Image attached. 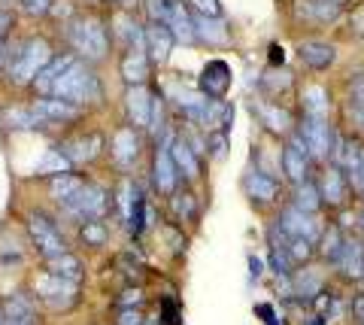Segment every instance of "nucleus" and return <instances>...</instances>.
Segmentation results:
<instances>
[{"label":"nucleus","instance_id":"18","mask_svg":"<svg viewBox=\"0 0 364 325\" xmlns=\"http://www.w3.org/2000/svg\"><path fill=\"white\" fill-rule=\"evenodd\" d=\"M170 155H173V164H176L182 183H186V186L198 183L200 174H203V159L188 146L182 134H173V137H170Z\"/></svg>","mask_w":364,"mask_h":325},{"label":"nucleus","instance_id":"27","mask_svg":"<svg viewBox=\"0 0 364 325\" xmlns=\"http://www.w3.org/2000/svg\"><path fill=\"white\" fill-rule=\"evenodd\" d=\"M88 183V179L82 176V174H76V171H64V174H55V176H49V195H52V201L58 207H64V204H70V201L82 192V186Z\"/></svg>","mask_w":364,"mask_h":325},{"label":"nucleus","instance_id":"3","mask_svg":"<svg viewBox=\"0 0 364 325\" xmlns=\"http://www.w3.org/2000/svg\"><path fill=\"white\" fill-rule=\"evenodd\" d=\"M49 97H58V100H67V104H73L79 110H85V104H91V100H100V80L85 61L76 58L61 73V80L52 85Z\"/></svg>","mask_w":364,"mask_h":325},{"label":"nucleus","instance_id":"11","mask_svg":"<svg viewBox=\"0 0 364 325\" xmlns=\"http://www.w3.org/2000/svg\"><path fill=\"white\" fill-rule=\"evenodd\" d=\"M170 137H173V134H167V137L158 140L155 152H152V188L161 198H170L182 186L179 171L173 164V155H170Z\"/></svg>","mask_w":364,"mask_h":325},{"label":"nucleus","instance_id":"32","mask_svg":"<svg viewBox=\"0 0 364 325\" xmlns=\"http://www.w3.org/2000/svg\"><path fill=\"white\" fill-rule=\"evenodd\" d=\"M0 122H4V128H13V131H33V128H43V119L33 113L31 104L6 107L4 113H0Z\"/></svg>","mask_w":364,"mask_h":325},{"label":"nucleus","instance_id":"57","mask_svg":"<svg viewBox=\"0 0 364 325\" xmlns=\"http://www.w3.org/2000/svg\"><path fill=\"white\" fill-rule=\"evenodd\" d=\"M82 4H88V6H95V4H100V0H82Z\"/></svg>","mask_w":364,"mask_h":325},{"label":"nucleus","instance_id":"9","mask_svg":"<svg viewBox=\"0 0 364 325\" xmlns=\"http://www.w3.org/2000/svg\"><path fill=\"white\" fill-rule=\"evenodd\" d=\"M140 155H143V134L134 125L124 122V125H119L109 134V159L122 174L134 171V164L140 161Z\"/></svg>","mask_w":364,"mask_h":325},{"label":"nucleus","instance_id":"1","mask_svg":"<svg viewBox=\"0 0 364 325\" xmlns=\"http://www.w3.org/2000/svg\"><path fill=\"white\" fill-rule=\"evenodd\" d=\"M67 43L73 46L76 58H85V64H97L109 55V28L107 21L95 13H76L64 25Z\"/></svg>","mask_w":364,"mask_h":325},{"label":"nucleus","instance_id":"22","mask_svg":"<svg viewBox=\"0 0 364 325\" xmlns=\"http://www.w3.org/2000/svg\"><path fill=\"white\" fill-rule=\"evenodd\" d=\"M31 110L43 119V125H64V122H76L82 116L79 107L67 104V100H58V97H33Z\"/></svg>","mask_w":364,"mask_h":325},{"label":"nucleus","instance_id":"42","mask_svg":"<svg viewBox=\"0 0 364 325\" xmlns=\"http://www.w3.org/2000/svg\"><path fill=\"white\" fill-rule=\"evenodd\" d=\"M195 6V16H207V18H222V4L219 0H186Z\"/></svg>","mask_w":364,"mask_h":325},{"label":"nucleus","instance_id":"19","mask_svg":"<svg viewBox=\"0 0 364 325\" xmlns=\"http://www.w3.org/2000/svg\"><path fill=\"white\" fill-rule=\"evenodd\" d=\"M173 46H176L173 33H170V28L161 25V21H149V25L143 28V49H146V55H149L152 64H158V67L167 64Z\"/></svg>","mask_w":364,"mask_h":325},{"label":"nucleus","instance_id":"23","mask_svg":"<svg viewBox=\"0 0 364 325\" xmlns=\"http://www.w3.org/2000/svg\"><path fill=\"white\" fill-rule=\"evenodd\" d=\"M124 113H128V125L136 131L149 128V116H152V92L146 85H131L124 95Z\"/></svg>","mask_w":364,"mask_h":325},{"label":"nucleus","instance_id":"36","mask_svg":"<svg viewBox=\"0 0 364 325\" xmlns=\"http://www.w3.org/2000/svg\"><path fill=\"white\" fill-rule=\"evenodd\" d=\"M79 240L85 250H104L109 243V225L107 219H95V222H82L79 225Z\"/></svg>","mask_w":364,"mask_h":325},{"label":"nucleus","instance_id":"13","mask_svg":"<svg viewBox=\"0 0 364 325\" xmlns=\"http://www.w3.org/2000/svg\"><path fill=\"white\" fill-rule=\"evenodd\" d=\"M277 225L289 234V238H301V240H310V243H318L322 238V231L328 222H322L318 216H310V213H304L291 204H282L279 213H277Z\"/></svg>","mask_w":364,"mask_h":325},{"label":"nucleus","instance_id":"40","mask_svg":"<svg viewBox=\"0 0 364 325\" xmlns=\"http://www.w3.org/2000/svg\"><path fill=\"white\" fill-rule=\"evenodd\" d=\"M143 304H146V295H143L140 286H124L116 298L119 310H143Z\"/></svg>","mask_w":364,"mask_h":325},{"label":"nucleus","instance_id":"52","mask_svg":"<svg viewBox=\"0 0 364 325\" xmlns=\"http://www.w3.org/2000/svg\"><path fill=\"white\" fill-rule=\"evenodd\" d=\"M355 228H358V238L364 240V207H361V213L355 216Z\"/></svg>","mask_w":364,"mask_h":325},{"label":"nucleus","instance_id":"12","mask_svg":"<svg viewBox=\"0 0 364 325\" xmlns=\"http://www.w3.org/2000/svg\"><path fill=\"white\" fill-rule=\"evenodd\" d=\"M313 159H310V152H306V146L301 143L298 134H289L286 143H282V149H279V171L286 174V179L291 186H298L304 183V179H310L313 176Z\"/></svg>","mask_w":364,"mask_h":325},{"label":"nucleus","instance_id":"21","mask_svg":"<svg viewBox=\"0 0 364 325\" xmlns=\"http://www.w3.org/2000/svg\"><path fill=\"white\" fill-rule=\"evenodd\" d=\"M252 110L261 119V125H264L267 131H273V134H279V137H289V134L294 131V125H298L294 116L282 104H277V100H252Z\"/></svg>","mask_w":364,"mask_h":325},{"label":"nucleus","instance_id":"16","mask_svg":"<svg viewBox=\"0 0 364 325\" xmlns=\"http://www.w3.org/2000/svg\"><path fill=\"white\" fill-rule=\"evenodd\" d=\"M334 271L343 283H361L364 279V240L358 234H346L343 250H340Z\"/></svg>","mask_w":364,"mask_h":325},{"label":"nucleus","instance_id":"15","mask_svg":"<svg viewBox=\"0 0 364 325\" xmlns=\"http://www.w3.org/2000/svg\"><path fill=\"white\" fill-rule=\"evenodd\" d=\"M328 292V274H325V267L322 265H304L294 271L291 277V295H298L301 301H306V304H316L318 295H325Z\"/></svg>","mask_w":364,"mask_h":325},{"label":"nucleus","instance_id":"30","mask_svg":"<svg viewBox=\"0 0 364 325\" xmlns=\"http://www.w3.org/2000/svg\"><path fill=\"white\" fill-rule=\"evenodd\" d=\"M289 204L298 207V210H304V213H310V216H318V213L325 210L322 195H318V186H316V176L304 179V183H298V186H291Z\"/></svg>","mask_w":364,"mask_h":325},{"label":"nucleus","instance_id":"34","mask_svg":"<svg viewBox=\"0 0 364 325\" xmlns=\"http://www.w3.org/2000/svg\"><path fill=\"white\" fill-rule=\"evenodd\" d=\"M301 107H304V116L328 119V110H331L328 88H322V85H304L301 88Z\"/></svg>","mask_w":364,"mask_h":325},{"label":"nucleus","instance_id":"17","mask_svg":"<svg viewBox=\"0 0 364 325\" xmlns=\"http://www.w3.org/2000/svg\"><path fill=\"white\" fill-rule=\"evenodd\" d=\"M231 80H234L231 67H228L222 58H213V61L203 64L200 80H198V92L210 100H225L228 88H231Z\"/></svg>","mask_w":364,"mask_h":325},{"label":"nucleus","instance_id":"14","mask_svg":"<svg viewBox=\"0 0 364 325\" xmlns=\"http://www.w3.org/2000/svg\"><path fill=\"white\" fill-rule=\"evenodd\" d=\"M58 149L64 159L70 161V167H82V164H95L100 155H104L107 140H104V134L88 131V134H76V137L58 143Z\"/></svg>","mask_w":364,"mask_h":325},{"label":"nucleus","instance_id":"5","mask_svg":"<svg viewBox=\"0 0 364 325\" xmlns=\"http://www.w3.org/2000/svg\"><path fill=\"white\" fill-rule=\"evenodd\" d=\"M112 192L107 186H100V183H85L82 186V192H79L70 204H64L61 207V216L67 219H73L76 225H82V222H95V219H107L109 213H112Z\"/></svg>","mask_w":364,"mask_h":325},{"label":"nucleus","instance_id":"48","mask_svg":"<svg viewBox=\"0 0 364 325\" xmlns=\"http://www.w3.org/2000/svg\"><path fill=\"white\" fill-rule=\"evenodd\" d=\"M349 316L355 319L358 325H364V289L358 295H352V301H349Z\"/></svg>","mask_w":364,"mask_h":325},{"label":"nucleus","instance_id":"26","mask_svg":"<svg viewBox=\"0 0 364 325\" xmlns=\"http://www.w3.org/2000/svg\"><path fill=\"white\" fill-rule=\"evenodd\" d=\"M43 271H49L52 277H58V279H67V283H73V286H82V279H85V262H82V255H76L70 250V252L58 255V259L43 262Z\"/></svg>","mask_w":364,"mask_h":325},{"label":"nucleus","instance_id":"49","mask_svg":"<svg viewBox=\"0 0 364 325\" xmlns=\"http://www.w3.org/2000/svg\"><path fill=\"white\" fill-rule=\"evenodd\" d=\"M255 316H261V322L264 325H282L277 310H273V304H255Z\"/></svg>","mask_w":364,"mask_h":325},{"label":"nucleus","instance_id":"46","mask_svg":"<svg viewBox=\"0 0 364 325\" xmlns=\"http://www.w3.org/2000/svg\"><path fill=\"white\" fill-rule=\"evenodd\" d=\"M143 4H146V13H149V21H164L170 0H143Z\"/></svg>","mask_w":364,"mask_h":325},{"label":"nucleus","instance_id":"56","mask_svg":"<svg viewBox=\"0 0 364 325\" xmlns=\"http://www.w3.org/2000/svg\"><path fill=\"white\" fill-rule=\"evenodd\" d=\"M4 325H40V322H6L4 319Z\"/></svg>","mask_w":364,"mask_h":325},{"label":"nucleus","instance_id":"6","mask_svg":"<svg viewBox=\"0 0 364 325\" xmlns=\"http://www.w3.org/2000/svg\"><path fill=\"white\" fill-rule=\"evenodd\" d=\"M294 134L301 137V143L310 152L313 164H328L334 155V146H337V131L328 119H313V116H304L298 125H294Z\"/></svg>","mask_w":364,"mask_h":325},{"label":"nucleus","instance_id":"55","mask_svg":"<svg viewBox=\"0 0 364 325\" xmlns=\"http://www.w3.org/2000/svg\"><path fill=\"white\" fill-rule=\"evenodd\" d=\"M119 4H122V6H124V9H134V6H136V4H140V0H119Z\"/></svg>","mask_w":364,"mask_h":325},{"label":"nucleus","instance_id":"53","mask_svg":"<svg viewBox=\"0 0 364 325\" xmlns=\"http://www.w3.org/2000/svg\"><path fill=\"white\" fill-rule=\"evenodd\" d=\"M352 113H355V122H358V125L364 128V107H361V110H352Z\"/></svg>","mask_w":364,"mask_h":325},{"label":"nucleus","instance_id":"54","mask_svg":"<svg viewBox=\"0 0 364 325\" xmlns=\"http://www.w3.org/2000/svg\"><path fill=\"white\" fill-rule=\"evenodd\" d=\"M306 325H328V319H325V316H313V319L306 322Z\"/></svg>","mask_w":364,"mask_h":325},{"label":"nucleus","instance_id":"25","mask_svg":"<svg viewBox=\"0 0 364 325\" xmlns=\"http://www.w3.org/2000/svg\"><path fill=\"white\" fill-rule=\"evenodd\" d=\"M298 58L310 67V70H328L337 61V46L325 40H304L298 46Z\"/></svg>","mask_w":364,"mask_h":325},{"label":"nucleus","instance_id":"45","mask_svg":"<svg viewBox=\"0 0 364 325\" xmlns=\"http://www.w3.org/2000/svg\"><path fill=\"white\" fill-rule=\"evenodd\" d=\"M349 107L352 110H361L364 107V73H358L352 80V88H349Z\"/></svg>","mask_w":364,"mask_h":325},{"label":"nucleus","instance_id":"4","mask_svg":"<svg viewBox=\"0 0 364 325\" xmlns=\"http://www.w3.org/2000/svg\"><path fill=\"white\" fill-rule=\"evenodd\" d=\"M25 228H28V238H31L33 252H37L43 262L58 259V255L70 252V243H67L64 231H61V225H58V219L49 216V213L31 210L28 219H25Z\"/></svg>","mask_w":364,"mask_h":325},{"label":"nucleus","instance_id":"10","mask_svg":"<svg viewBox=\"0 0 364 325\" xmlns=\"http://www.w3.org/2000/svg\"><path fill=\"white\" fill-rule=\"evenodd\" d=\"M316 186H318V195H322V204L328 210H346L349 207V201H352V188H349V179L346 174L340 171L337 164H322L318 167V176H316Z\"/></svg>","mask_w":364,"mask_h":325},{"label":"nucleus","instance_id":"39","mask_svg":"<svg viewBox=\"0 0 364 325\" xmlns=\"http://www.w3.org/2000/svg\"><path fill=\"white\" fill-rule=\"evenodd\" d=\"M37 171L40 174H49V176H55V174H64V171H70V161L61 155V149L55 146V149H49L46 152V159L37 164Z\"/></svg>","mask_w":364,"mask_h":325},{"label":"nucleus","instance_id":"41","mask_svg":"<svg viewBox=\"0 0 364 325\" xmlns=\"http://www.w3.org/2000/svg\"><path fill=\"white\" fill-rule=\"evenodd\" d=\"M310 9L318 21H334L340 16V0H310Z\"/></svg>","mask_w":364,"mask_h":325},{"label":"nucleus","instance_id":"33","mask_svg":"<svg viewBox=\"0 0 364 325\" xmlns=\"http://www.w3.org/2000/svg\"><path fill=\"white\" fill-rule=\"evenodd\" d=\"M343 240H346V231L340 228L337 222H328L325 231H322V238H318V243H316L318 259H322L325 265H334L340 250H343Z\"/></svg>","mask_w":364,"mask_h":325},{"label":"nucleus","instance_id":"29","mask_svg":"<svg viewBox=\"0 0 364 325\" xmlns=\"http://www.w3.org/2000/svg\"><path fill=\"white\" fill-rule=\"evenodd\" d=\"M167 201H170V213L176 216L179 225H182V222H186V225H195V222L200 219V198L191 192V188L179 186Z\"/></svg>","mask_w":364,"mask_h":325},{"label":"nucleus","instance_id":"44","mask_svg":"<svg viewBox=\"0 0 364 325\" xmlns=\"http://www.w3.org/2000/svg\"><path fill=\"white\" fill-rule=\"evenodd\" d=\"M13 25H16V16H13V9L0 6V49L6 46V40H9V31H13Z\"/></svg>","mask_w":364,"mask_h":325},{"label":"nucleus","instance_id":"35","mask_svg":"<svg viewBox=\"0 0 364 325\" xmlns=\"http://www.w3.org/2000/svg\"><path fill=\"white\" fill-rule=\"evenodd\" d=\"M195 16V13H191ZM228 28L222 18H207V16H195V40H203L207 46H222V43H228Z\"/></svg>","mask_w":364,"mask_h":325},{"label":"nucleus","instance_id":"37","mask_svg":"<svg viewBox=\"0 0 364 325\" xmlns=\"http://www.w3.org/2000/svg\"><path fill=\"white\" fill-rule=\"evenodd\" d=\"M228 146H231V134L228 131H207V159L210 161H225Z\"/></svg>","mask_w":364,"mask_h":325},{"label":"nucleus","instance_id":"47","mask_svg":"<svg viewBox=\"0 0 364 325\" xmlns=\"http://www.w3.org/2000/svg\"><path fill=\"white\" fill-rule=\"evenodd\" d=\"M116 325H146V316H143V310H119Z\"/></svg>","mask_w":364,"mask_h":325},{"label":"nucleus","instance_id":"20","mask_svg":"<svg viewBox=\"0 0 364 325\" xmlns=\"http://www.w3.org/2000/svg\"><path fill=\"white\" fill-rule=\"evenodd\" d=\"M37 295L31 289H16V292L4 295L0 301V313H4L6 322H40L37 319Z\"/></svg>","mask_w":364,"mask_h":325},{"label":"nucleus","instance_id":"31","mask_svg":"<svg viewBox=\"0 0 364 325\" xmlns=\"http://www.w3.org/2000/svg\"><path fill=\"white\" fill-rule=\"evenodd\" d=\"M73 61H76V55H70V52H61V55H55V58H52L49 64L43 67V70H40V76H37V80L31 82V85H33V88H37V92H40V97H49L52 85L61 80V73H64V70H67V67H70Z\"/></svg>","mask_w":364,"mask_h":325},{"label":"nucleus","instance_id":"28","mask_svg":"<svg viewBox=\"0 0 364 325\" xmlns=\"http://www.w3.org/2000/svg\"><path fill=\"white\" fill-rule=\"evenodd\" d=\"M149 67H152V61L143 49H124L119 70L131 88V85H146V80H149Z\"/></svg>","mask_w":364,"mask_h":325},{"label":"nucleus","instance_id":"50","mask_svg":"<svg viewBox=\"0 0 364 325\" xmlns=\"http://www.w3.org/2000/svg\"><path fill=\"white\" fill-rule=\"evenodd\" d=\"M261 274H264V262L258 259V255H249V279H261Z\"/></svg>","mask_w":364,"mask_h":325},{"label":"nucleus","instance_id":"2","mask_svg":"<svg viewBox=\"0 0 364 325\" xmlns=\"http://www.w3.org/2000/svg\"><path fill=\"white\" fill-rule=\"evenodd\" d=\"M0 52H4V70L9 73V80L16 85H31L40 76L43 67L55 58L52 46L43 37L13 43V46L0 49Z\"/></svg>","mask_w":364,"mask_h":325},{"label":"nucleus","instance_id":"38","mask_svg":"<svg viewBox=\"0 0 364 325\" xmlns=\"http://www.w3.org/2000/svg\"><path fill=\"white\" fill-rule=\"evenodd\" d=\"M158 325H182V307L173 295H164L158 301Z\"/></svg>","mask_w":364,"mask_h":325},{"label":"nucleus","instance_id":"8","mask_svg":"<svg viewBox=\"0 0 364 325\" xmlns=\"http://www.w3.org/2000/svg\"><path fill=\"white\" fill-rule=\"evenodd\" d=\"M243 195L249 198V204L258 207V210H270V207H279L282 198H286V188L273 174L261 171V167H249L243 174Z\"/></svg>","mask_w":364,"mask_h":325},{"label":"nucleus","instance_id":"51","mask_svg":"<svg viewBox=\"0 0 364 325\" xmlns=\"http://www.w3.org/2000/svg\"><path fill=\"white\" fill-rule=\"evenodd\" d=\"M270 61H273V64H282V61H286V49L273 43V46H270Z\"/></svg>","mask_w":364,"mask_h":325},{"label":"nucleus","instance_id":"24","mask_svg":"<svg viewBox=\"0 0 364 325\" xmlns=\"http://www.w3.org/2000/svg\"><path fill=\"white\" fill-rule=\"evenodd\" d=\"M161 25L170 28V33H173V40L176 43H195V16H191V9L186 0H170V6H167V16Z\"/></svg>","mask_w":364,"mask_h":325},{"label":"nucleus","instance_id":"43","mask_svg":"<svg viewBox=\"0 0 364 325\" xmlns=\"http://www.w3.org/2000/svg\"><path fill=\"white\" fill-rule=\"evenodd\" d=\"M52 6H55V0H21V9H25L28 16H37V18L49 16Z\"/></svg>","mask_w":364,"mask_h":325},{"label":"nucleus","instance_id":"7","mask_svg":"<svg viewBox=\"0 0 364 325\" xmlns=\"http://www.w3.org/2000/svg\"><path fill=\"white\" fill-rule=\"evenodd\" d=\"M31 292L37 295L40 304L46 310H52V313H67V310H73L79 304V286L67 283V279L52 277L49 271H40L37 277H33V289H31Z\"/></svg>","mask_w":364,"mask_h":325}]
</instances>
